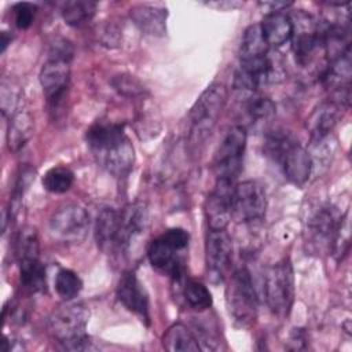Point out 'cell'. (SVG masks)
<instances>
[{
	"instance_id": "cell-1",
	"label": "cell",
	"mask_w": 352,
	"mask_h": 352,
	"mask_svg": "<svg viewBox=\"0 0 352 352\" xmlns=\"http://www.w3.org/2000/svg\"><path fill=\"white\" fill-rule=\"evenodd\" d=\"M227 100V89L220 82L210 84L197 99L188 114L187 146L197 154L212 135Z\"/></svg>"
},
{
	"instance_id": "cell-2",
	"label": "cell",
	"mask_w": 352,
	"mask_h": 352,
	"mask_svg": "<svg viewBox=\"0 0 352 352\" xmlns=\"http://www.w3.org/2000/svg\"><path fill=\"white\" fill-rule=\"evenodd\" d=\"M265 153L279 164L285 177L290 183L302 186L309 179L312 168L311 155L289 133H271L265 142Z\"/></svg>"
},
{
	"instance_id": "cell-3",
	"label": "cell",
	"mask_w": 352,
	"mask_h": 352,
	"mask_svg": "<svg viewBox=\"0 0 352 352\" xmlns=\"http://www.w3.org/2000/svg\"><path fill=\"white\" fill-rule=\"evenodd\" d=\"M89 309L84 304L59 307L50 318V330L66 351L92 349V341L85 333Z\"/></svg>"
},
{
	"instance_id": "cell-4",
	"label": "cell",
	"mask_w": 352,
	"mask_h": 352,
	"mask_svg": "<svg viewBox=\"0 0 352 352\" xmlns=\"http://www.w3.org/2000/svg\"><path fill=\"white\" fill-rule=\"evenodd\" d=\"M190 234L183 228H169L153 239L147 248L150 264L179 280L186 276L183 253L188 248Z\"/></svg>"
},
{
	"instance_id": "cell-5",
	"label": "cell",
	"mask_w": 352,
	"mask_h": 352,
	"mask_svg": "<svg viewBox=\"0 0 352 352\" xmlns=\"http://www.w3.org/2000/svg\"><path fill=\"white\" fill-rule=\"evenodd\" d=\"M263 292L271 311L285 316L289 314L294 300L293 270L287 258L268 267L263 275Z\"/></svg>"
},
{
	"instance_id": "cell-6",
	"label": "cell",
	"mask_w": 352,
	"mask_h": 352,
	"mask_svg": "<svg viewBox=\"0 0 352 352\" xmlns=\"http://www.w3.org/2000/svg\"><path fill=\"white\" fill-rule=\"evenodd\" d=\"M227 305L230 314L241 324H248L256 318L257 294L250 272L246 268L236 270L227 286Z\"/></svg>"
},
{
	"instance_id": "cell-7",
	"label": "cell",
	"mask_w": 352,
	"mask_h": 352,
	"mask_svg": "<svg viewBox=\"0 0 352 352\" xmlns=\"http://www.w3.org/2000/svg\"><path fill=\"white\" fill-rule=\"evenodd\" d=\"M89 228L87 210L77 204H67L58 208L48 223L51 236L62 243L81 242Z\"/></svg>"
},
{
	"instance_id": "cell-8",
	"label": "cell",
	"mask_w": 352,
	"mask_h": 352,
	"mask_svg": "<svg viewBox=\"0 0 352 352\" xmlns=\"http://www.w3.org/2000/svg\"><path fill=\"white\" fill-rule=\"evenodd\" d=\"M246 131L243 126H232L221 140L214 154L213 168L217 179L235 180L242 169L246 148Z\"/></svg>"
},
{
	"instance_id": "cell-9",
	"label": "cell",
	"mask_w": 352,
	"mask_h": 352,
	"mask_svg": "<svg viewBox=\"0 0 352 352\" xmlns=\"http://www.w3.org/2000/svg\"><path fill=\"white\" fill-rule=\"evenodd\" d=\"M267 209L264 187L254 180H245L234 186L231 217L241 223L261 220Z\"/></svg>"
},
{
	"instance_id": "cell-10",
	"label": "cell",
	"mask_w": 352,
	"mask_h": 352,
	"mask_svg": "<svg viewBox=\"0 0 352 352\" xmlns=\"http://www.w3.org/2000/svg\"><path fill=\"white\" fill-rule=\"evenodd\" d=\"M293 21V51L296 59L301 65H307L318 50H323L322 44V23L311 15L300 12L297 21Z\"/></svg>"
},
{
	"instance_id": "cell-11",
	"label": "cell",
	"mask_w": 352,
	"mask_h": 352,
	"mask_svg": "<svg viewBox=\"0 0 352 352\" xmlns=\"http://www.w3.org/2000/svg\"><path fill=\"white\" fill-rule=\"evenodd\" d=\"M38 80L48 104L52 109L58 107L69 88L70 62L48 56L40 70Z\"/></svg>"
},
{
	"instance_id": "cell-12",
	"label": "cell",
	"mask_w": 352,
	"mask_h": 352,
	"mask_svg": "<svg viewBox=\"0 0 352 352\" xmlns=\"http://www.w3.org/2000/svg\"><path fill=\"white\" fill-rule=\"evenodd\" d=\"M276 69L272 59L265 55L256 59L241 60L234 77V88L253 94L261 85L275 81Z\"/></svg>"
},
{
	"instance_id": "cell-13",
	"label": "cell",
	"mask_w": 352,
	"mask_h": 352,
	"mask_svg": "<svg viewBox=\"0 0 352 352\" xmlns=\"http://www.w3.org/2000/svg\"><path fill=\"white\" fill-rule=\"evenodd\" d=\"M234 182L217 179L213 191L205 202V216L210 230H226L231 220V202Z\"/></svg>"
},
{
	"instance_id": "cell-14",
	"label": "cell",
	"mask_w": 352,
	"mask_h": 352,
	"mask_svg": "<svg viewBox=\"0 0 352 352\" xmlns=\"http://www.w3.org/2000/svg\"><path fill=\"white\" fill-rule=\"evenodd\" d=\"M205 253L210 276L223 280L232 260V241L226 230H210L208 232Z\"/></svg>"
},
{
	"instance_id": "cell-15",
	"label": "cell",
	"mask_w": 352,
	"mask_h": 352,
	"mask_svg": "<svg viewBox=\"0 0 352 352\" xmlns=\"http://www.w3.org/2000/svg\"><path fill=\"white\" fill-rule=\"evenodd\" d=\"M94 155L96 157L99 165L114 177L128 176L135 164V150L128 136L118 139L99 151H95Z\"/></svg>"
},
{
	"instance_id": "cell-16",
	"label": "cell",
	"mask_w": 352,
	"mask_h": 352,
	"mask_svg": "<svg viewBox=\"0 0 352 352\" xmlns=\"http://www.w3.org/2000/svg\"><path fill=\"white\" fill-rule=\"evenodd\" d=\"M117 297L128 311L138 315L147 324L150 323L148 296L133 271H126L121 275L117 286Z\"/></svg>"
},
{
	"instance_id": "cell-17",
	"label": "cell",
	"mask_w": 352,
	"mask_h": 352,
	"mask_svg": "<svg viewBox=\"0 0 352 352\" xmlns=\"http://www.w3.org/2000/svg\"><path fill=\"white\" fill-rule=\"evenodd\" d=\"M121 213L114 208L102 209L95 221V241L104 253H120Z\"/></svg>"
},
{
	"instance_id": "cell-18",
	"label": "cell",
	"mask_w": 352,
	"mask_h": 352,
	"mask_svg": "<svg viewBox=\"0 0 352 352\" xmlns=\"http://www.w3.org/2000/svg\"><path fill=\"white\" fill-rule=\"evenodd\" d=\"M342 216H337L334 209L322 208L308 221V234L319 248H333L334 238Z\"/></svg>"
},
{
	"instance_id": "cell-19",
	"label": "cell",
	"mask_w": 352,
	"mask_h": 352,
	"mask_svg": "<svg viewBox=\"0 0 352 352\" xmlns=\"http://www.w3.org/2000/svg\"><path fill=\"white\" fill-rule=\"evenodd\" d=\"M258 25L268 47H282L292 38L293 21L292 16L283 11L265 14Z\"/></svg>"
},
{
	"instance_id": "cell-20",
	"label": "cell",
	"mask_w": 352,
	"mask_h": 352,
	"mask_svg": "<svg viewBox=\"0 0 352 352\" xmlns=\"http://www.w3.org/2000/svg\"><path fill=\"white\" fill-rule=\"evenodd\" d=\"M166 8L150 4H139L129 11L132 22L150 36H162L166 32Z\"/></svg>"
},
{
	"instance_id": "cell-21",
	"label": "cell",
	"mask_w": 352,
	"mask_h": 352,
	"mask_svg": "<svg viewBox=\"0 0 352 352\" xmlns=\"http://www.w3.org/2000/svg\"><path fill=\"white\" fill-rule=\"evenodd\" d=\"M121 213V236L120 253L126 252L133 238L143 232L147 223V209L143 204H131L125 206Z\"/></svg>"
},
{
	"instance_id": "cell-22",
	"label": "cell",
	"mask_w": 352,
	"mask_h": 352,
	"mask_svg": "<svg viewBox=\"0 0 352 352\" xmlns=\"http://www.w3.org/2000/svg\"><path fill=\"white\" fill-rule=\"evenodd\" d=\"M126 136L124 125L113 121H96L85 132V142L92 153Z\"/></svg>"
},
{
	"instance_id": "cell-23",
	"label": "cell",
	"mask_w": 352,
	"mask_h": 352,
	"mask_svg": "<svg viewBox=\"0 0 352 352\" xmlns=\"http://www.w3.org/2000/svg\"><path fill=\"white\" fill-rule=\"evenodd\" d=\"M164 348L169 352H197L201 349L194 333L184 324H172L162 337Z\"/></svg>"
},
{
	"instance_id": "cell-24",
	"label": "cell",
	"mask_w": 352,
	"mask_h": 352,
	"mask_svg": "<svg viewBox=\"0 0 352 352\" xmlns=\"http://www.w3.org/2000/svg\"><path fill=\"white\" fill-rule=\"evenodd\" d=\"M18 265H19L21 283L26 290H29L30 293H40L45 290L47 287L45 267L40 261V257L18 261Z\"/></svg>"
},
{
	"instance_id": "cell-25",
	"label": "cell",
	"mask_w": 352,
	"mask_h": 352,
	"mask_svg": "<svg viewBox=\"0 0 352 352\" xmlns=\"http://www.w3.org/2000/svg\"><path fill=\"white\" fill-rule=\"evenodd\" d=\"M176 285L182 286V294L187 305L195 311H205L212 305V293L199 280L187 279L186 276L179 280H173Z\"/></svg>"
},
{
	"instance_id": "cell-26",
	"label": "cell",
	"mask_w": 352,
	"mask_h": 352,
	"mask_svg": "<svg viewBox=\"0 0 352 352\" xmlns=\"http://www.w3.org/2000/svg\"><path fill=\"white\" fill-rule=\"evenodd\" d=\"M268 50L270 47L265 43L260 25L256 23L246 28L241 41V50H239L241 60H249V59L265 56L268 55Z\"/></svg>"
},
{
	"instance_id": "cell-27",
	"label": "cell",
	"mask_w": 352,
	"mask_h": 352,
	"mask_svg": "<svg viewBox=\"0 0 352 352\" xmlns=\"http://www.w3.org/2000/svg\"><path fill=\"white\" fill-rule=\"evenodd\" d=\"M95 11L96 3L87 0H73L63 4L62 16L69 26H81L94 16Z\"/></svg>"
},
{
	"instance_id": "cell-28",
	"label": "cell",
	"mask_w": 352,
	"mask_h": 352,
	"mask_svg": "<svg viewBox=\"0 0 352 352\" xmlns=\"http://www.w3.org/2000/svg\"><path fill=\"white\" fill-rule=\"evenodd\" d=\"M43 187L54 194H63L69 191L74 183V173L67 166H52L41 179Z\"/></svg>"
},
{
	"instance_id": "cell-29",
	"label": "cell",
	"mask_w": 352,
	"mask_h": 352,
	"mask_svg": "<svg viewBox=\"0 0 352 352\" xmlns=\"http://www.w3.org/2000/svg\"><path fill=\"white\" fill-rule=\"evenodd\" d=\"M337 122V111L333 106L320 107L311 120V139L315 143H319L326 138Z\"/></svg>"
},
{
	"instance_id": "cell-30",
	"label": "cell",
	"mask_w": 352,
	"mask_h": 352,
	"mask_svg": "<svg viewBox=\"0 0 352 352\" xmlns=\"http://www.w3.org/2000/svg\"><path fill=\"white\" fill-rule=\"evenodd\" d=\"M30 132H32V122L29 116L25 113H15L8 126V133H7L8 147L11 150L21 148L28 142Z\"/></svg>"
},
{
	"instance_id": "cell-31",
	"label": "cell",
	"mask_w": 352,
	"mask_h": 352,
	"mask_svg": "<svg viewBox=\"0 0 352 352\" xmlns=\"http://www.w3.org/2000/svg\"><path fill=\"white\" fill-rule=\"evenodd\" d=\"M81 289H82V280L74 271L67 268H62L58 271L55 276V290L62 300L65 301L73 300L74 297H77Z\"/></svg>"
},
{
	"instance_id": "cell-32",
	"label": "cell",
	"mask_w": 352,
	"mask_h": 352,
	"mask_svg": "<svg viewBox=\"0 0 352 352\" xmlns=\"http://www.w3.org/2000/svg\"><path fill=\"white\" fill-rule=\"evenodd\" d=\"M246 111L253 121H264L275 114V104L271 99L250 94L246 102Z\"/></svg>"
},
{
	"instance_id": "cell-33",
	"label": "cell",
	"mask_w": 352,
	"mask_h": 352,
	"mask_svg": "<svg viewBox=\"0 0 352 352\" xmlns=\"http://www.w3.org/2000/svg\"><path fill=\"white\" fill-rule=\"evenodd\" d=\"M12 12V19L14 23L18 29H28L34 21L36 12H37V6L29 1H21L15 3L11 8Z\"/></svg>"
},
{
	"instance_id": "cell-34",
	"label": "cell",
	"mask_w": 352,
	"mask_h": 352,
	"mask_svg": "<svg viewBox=\"0 0 352 352\" xmlns=\"http://www.w3.org/2000/svg\"><path fill=\"white\" fill-rule=\"evenodd\" d=\"M50 58H58V59H65V60H72L73 58V45L69 40L66 38H56L50 48Z\"/></svg>"
},
{
	"instance_id": "cell-35",
	"label": "cell",
	"mask_w": 352,
	"mask_h": 352,
	"mask_svg": "<svg viewBox=\"0 0 352 352\" xmlns=\"http://www.w3.org/2000/svg\"><path fill=\"white\" fill-rule=\"evenodd\" d=\"M258 6L264 10H267V14H268V12L283 11L285 8L290 7L292 3L290 1H260Z\"/></svg>"
},
{
	"instance_id": "cell-36",
	"label": "cell",
	"mask_w": 352,
	"mask_h": 352,
	"mask_svg": "<svg viewBox=\"0 0 352 352\" xmlns=\"http://www.w3.org/2000/svg\"><path fill=\"white\" fill-rule=\"evenodd\" d=\"M209 6H212V7H219V8H236V7H241L242 4L241 3H234V1H220V3H209Z\"/></svg>"
},
{
	"instance_id": "cell-37",
	"label": "cell",
	"mask_w": 352,
	"mask_h": 352,
	"mask_svg": "<svg viewBox=\"0 0 352 352\" xmlns=\"http://www.w3.org/2000/svg\"><path fill=\"white\" fill-rule=\"evenodd\" d=\"M10 43H11V34H8V32H3L1 33V52L6 51V48Z\"/></svg>"
}]
</instances>
